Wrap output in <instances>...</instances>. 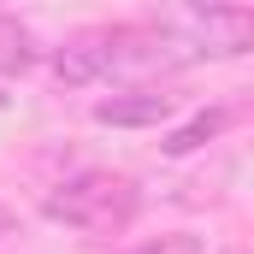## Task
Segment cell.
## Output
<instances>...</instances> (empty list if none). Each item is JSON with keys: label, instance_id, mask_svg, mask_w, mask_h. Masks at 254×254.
<instances>
[{"label": "cell", "instance_id": "5", "mask_svg": "<svg viewBox=\"0 0 254 254\" xmlns=\"http://www.w3.org/2000/svg\"><path fill=\"white\" fill-rule=\"evenodd\" d=\"M219 130H225V113H219V107H207V113H195L190 125H178L172 136H166V142H160V148H166V154L178 160V154H195L201 142H213Z\"/></svg>", "mask_w": 254, "mask_h": 254}, {"label": "cell", "instance_id": "1", "mask_svg": "<svg viewBox=\"0 0 254 254\" xmlns=\"http://www.w3.org/2000/svg\"><path fill=\"white\" fill-rule=\"evenodd\" d=\"M136 207H142V195H136V184L119 178V172H77V178H65L60 190L42 201V213H48L54 225L89 231V237L125 231L130 219H136Z\"/></svg>", "mask_w": 254, "mask_h": 254}, {"label": "cell", "instance_id": "6", "mask_svg": "<svg viewBox=\"0 0 254 254\" xmlns=\"http://www.w3.org/2000/svg\"><path fill=\"white\" fill-rule=\"evenodd\" d=\"M30 60H36V42H30V30H24L18 18H0V71H24Z\"/></svg>", "mask_w": 254, "mask_h": 254}, {"label": "cell", "instance_id": "2", "mask_svg": "<svg viewBox=\"0 0 254 254\" xmlns=\"http://www.w3.org/2000/svg\"><path fill=\"white\" fill-rule=\"evenodd\" d=\"M154 24L184 42L190 54H254V12L249 6H219V0H166L154 12Z\"/></svg>", "mask_w": 254, "mask_h": 254}, {"label": "cell", "instance_id": "7", "mask_svg": "<svg viewBox=\"0 0 254 254\" xmlns=\"http://www.w3.org/2000/svg\"><path fill=\"white\" fill-rule=\"evenodd\" d=\"M125 254H195L190 237H166V243H142V249H125Z\"/></svg>", "mask_w": 254, "mask_h": 254}, {"label": "cell", "instance_id": "4", "mask_svg": "<svg viewBox=\"0 0 254 254\" xmlns=\"http://www.w3.org/2000/svg\"><path fill=\"white\" fill-rule=\"evenodd\" d=\"M178 113V101L166 89H125V95H107L95 101V119L101 125H119V130H136V125H166Z\"/></svg>", "mask_w": 254, "mask_h": 254}, {"label": "cell", "instance_id": "9", "mask_svg": "<svg viewBox=\"0 0 254 254\" xmlns=\"http://www.w3.org/2000/svg\"><path fill=\"white\" fill-rule=\"evenodd\" d=\"M0 107H6V95H0Z\"/></svg>", "mask_w": 254, "mask_h": 254}, {"label": "cell", "instance_id": "8", "mask_svg": "<svg viewBox=\"0 0 254 254\" xmlns=\"http://www.w3.org/2000/svg\"><path fill=\"white\" fill-rule=\"evenodd\" d=\"M0 231H12V213H6V207H0Z\"/></svg>", "mask_w": 254, "mask_h": 254}, {"label": "cell", "instance_id": "3", "mask_svg": "<svg viewBox=\"0 0 254 254\" xmlns=\"http://www.w3.org/2000/svg\"><path fill=\"white\" fill-rule=\"evenodd\" d=\"M54 77H60L65 89H83V83L113 77V30H83V36H71L60 54H54Z\"/></svg>", "mask_w": 254, "mask_h": 254}]
</instances>
